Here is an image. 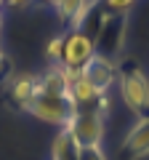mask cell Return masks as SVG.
Instances as JSON below:
<instances>
[{
  "label": "cell",
  "instance_id": "cell-5",
  "mask_svg": "<svg viewBox=\"0 0 149 160\" xmlns=\"http://www.w3.org/2000/svg\"><path fill=\"white\" fill-rule=\"evenodd\" d=\"M69 131V136L74 139L77 147H101L104 142V118L93 112H74L69 118V123L64 126Z\"/></svg>",
  "mask_w": 149,
  "mask_h": 160
},
{
  "label": "cell",
  "instance_id": "cell-7",
  "mask_svg": "<svg viewBox=\"0 0 149 160\" xmlns=\"http://www.w3.org/2000/svg\"><path fill=\"white\" fill-rule=\"evenodd\" d=\"M37 93H40V75H19L8 83V104L19 112H24Z\"/></svg>",
  "mask_w": 149,
  "mask_h": 160
},
{
  "label": "cell",
  "instance_id": "cell-9",
  "mask_svg": "<svg viewBox=\"0 0 149 160\" xmlns=\"http://www.w3.org/2000/svg\"><path fill=\"white\" fill-rule=\"evenodd\" d=\"M107 16H109V11H107V6H104V0H91L74 29L83 32V35H88L91 40H96L99 32H101V27H104V22H107Z\"/></svg>",
  "mask_w": 149,
  "mask_h": 160
},
{
  "label": "cell",
  "instance_id": "cell-6",
  "mask_svg": "<svg viewBox=\"0 0 149 160\" xmlns=\"http://www.w3.org/2000/svg\"><path fill=\"white\" fill-rule=\"evenodd\" d=\"M83 78H85L96 91L107 93L109 88L117 83V62L104 59V56H93L91 62L85 64V69H83Z\"/></svg>",
  "mask_w": 149,
  "mask_h": 160
},
{
  "label": "cell",
  "instance_id": "cell-15",
  "mask_svg": "<svg viewBox=\"0 0 149 160\" xmlns=\"http://www.w3.org/2000/svg\"><path fill=\"white\" fill-rule=\"evenodd\" d=\"M8 78H11V59L0 51V83H6Z\"/></svg>",
  "mask_w": 149,
  "mask_h": 160
},
{
  "label": "cell",
  "instance_id": "cell-11",
  "mask_svg": "<svg viewBox=\"0 0 149 160\" xmlns=\"http://www.w3.org/2000/svg\"><path fill=\"white\" fill-rule=\"evenodd\" d=\"M77 152H80V147L74 144L69 131L59 128L51 139V160H77Z\"/></svg>",
  "mask_w": 149,
  "mask_h": 160
},
{
  "label": "cell",
  "instance_id": "cell-3",
  "mask_svg": "<svg viewBox=\"0 0 149 160\" xmlns=\"http://www.w3.org/2000/svg\"><path fill=\"white\" fill-rule=\"evenodd\" d=\"M125 32H128V13H109L107 22H104L99 38L93 40L96 46V56L112 59V62H120L123 46H125Z\"/></svg>",
  "mask_w": 149,
  "mask_h": 160
},
{
  "label": "cell",
  "instance_id": "cell-18",
  "mask_svg": "<svg viewBox=\"0 0 149 160\" xmlns=\"http://www.w3.org/2000/svg\"><path fill=\"white\" fill-rule=\"evenodd\" d=\"M3 8H6V0H0V11H3Z\"/></svg>",
  "mask_w": 149,
  "mask_h": 160
},
{
  "label": "cell",
  "instance_id": "cell-14",
  "mask_svg": "<svg viewBox=\"0 0 149 160\" xmlns=\"http://www.w3.org/2000/svg\"><path fill=\"white\" fill-rule=\"evenodd\" d=\"M77 160H109L101 147H83L77 152Z\"/></svg>",
  "mask_w": 149,
  "mask_h": 160
},
{
  "label": "cell",
  "instance_id": "cell-12",
  "mask_svg": "<svg viewBox=\"0 0 149 160\" xmlns=\"http://www.w3.org/2000/svg\"><path fill=\"white\" fill-rule=\"evenodd\" d=\"M61 51H64V35H56L46 46V56L51 59V64H59L61 62Z\"/></svg>",
  "mask_w": 149,
  "mask_h": 160
},
{
  "label": "cell",
  "instance_id": "cell-17",
  "mask_svg": "<svg viewBox=\"0 0 149 160\" xmlns=\"http://www.w3.org/2000/svg\"><path fill=\"white\" fill-rule=\"evenodd\" d=\"M59 0H35V6H40V8H48V11H53L56 8Z\"/></svg>",
  "mask_w": 149,
  "mask_h": 160
},
{
  "label": "cell",
  "instance_id": "cell-16",
  "mask_svg": "<svg viewBox=\"0 0 149 160\" xmlns=\"http://www.w3.org/2000/svg\"><path fill=\"white\" fill-rule=\"evenodd\" d=\"M29 6H35V0H6V8H13V11H27Z\"/></svg>",
  "mask_w": 149,
  "mask_h": 160
},
{
  "label": "cell",
  "instance_id": "cell-4",
  "mask_svg": "<svg viewBox=\"0 0 149 160\" xmlns=\"http://www.w3.org/2000/svg\"><path fill=\"white\" fill-rule=\"evenodd\" d=\"M96 56V46L88 35L77 32V29H69L64 32V51H61V67L69 72H83L85 64Z\"/></svg>",
  "mask_w": 149,
  "mask_h": 160
},
{
  "label": "cell",
  "instance_id": "cell-8",
  "mask_svg": "<svg viewBox=\"0 0 149 160\" xmlns=\"http://www.w3.org/2000/svg\"><path fill=\"white\" fill-rule=\"evenodd\" d=\"M123 160H144L149 158V120H136V126L128 131V136L123 139L120 149Z\"/></svg>",
  "mask_w": 149,
  "mask_h": 160
},
{
  "label": "cell",
  "instance_id": "cell-10",
  "mask_svg": "<svg viewBox=\"0 0 149 160\" xmlns=\"http://www.w3.org/2000/svg\"><path fill=\"white\" fill-rule=\"evenodd\" d=\"M88 3L91 0H59L56 8H53V13H56V22L64 27V32H69V29L77 27V22H80V16L85 13Z\"/></svg>",
  "mask_w": 149,
  "mask_h": 160
},
{
  "label": "cell",
  "instance_id": "cell-19",
  "mask_svg": "<svg viewBox=\"0 0 149 160\" xmlns=\"http://www.w3.org/2000/svg\"><path fill=\"white\" fill-rule=\"evenodd\" d=\"M0 27H3V19H0Z\"/></svg>",
  "mask_w": 149,
  "mask_h": 160
},
{
  "label": "cell",
  "instance_id": "cell-1",
  "mask_svg": "<svg viewBox=\"0 0 149 160\" xmlns=\"http://www.w3.org/2000/svg\"><path fill=\"white\" fill-rule=\"evenodd\" d=\"M117 86L125 107L136 115V120H149V78L136 59L123 56L117 62Z\"/></svg>",
  "mask_w": 149,
  "mask_h": 160
},
{
  "label": "cell",
  "instance_id": "cell-13",
  "mask_svg": "<svg viewBox=\"0 0 149 160\" xmlns=\"http://www.w3.org/2000/svg\"><path fill=\"white\" fill-rule=\"evenodd\" d=\"M136 3L138 0H104V6H107L109 13H128Z\"/></svg>",
  "mask_w": 149,
  "mask_h": 160
},
{
  "label": "cell",
  "instance_id": "cell-2",
  "mask_svg": "<svg viewBox=\"0 0 149 160\" xmlns=\"http://www.w3.org/2000/svg\"><path fill=\"white\" fill-rule=\"evenodd\" d=\"M24 112L32 115V118H37V120H43V123H48V126L64 128L69 123V118L74 115V107H72V102H69V96H56V93L40 91Z\"/></svg>",
  "mask_w": 149,
  "mask_h": 160
}]
</instances>
